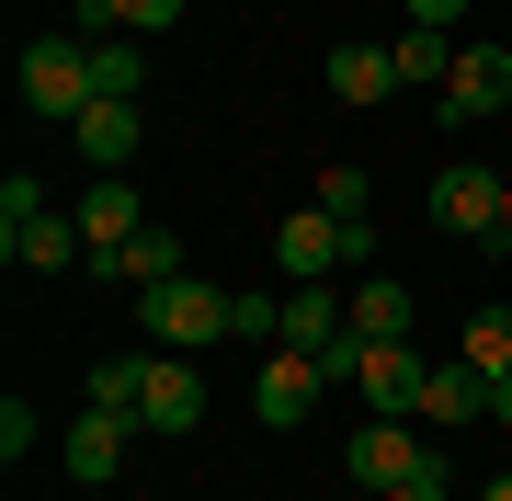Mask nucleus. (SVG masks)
I'll use <instances>...</instances> for the list:
<instances>
[{
	"instance_id": "nucleus-1",
	"label": "nucleus",
	"mask_w": 512,
	"mask_h": 501,
	"mask_svg": "<svg viewBox=\"0 0 512 501\" xmlns=\"http://www.w3.org/2000/svg\"><path fill=\"white\" fill-rule=\"evenodd\" d=\"M137 331L160 342V353L217 342V331H239V297H228V285H205V274H171V285H148V297H137Z\"/></svg>"
},
{
	"instance_id": "nucleus-2",
	"label": "nucleus",
	"mask_w": 512,
	"mask_h": 501,
	"mask_svg": "<svg viewBox=\"0 0 512 501\" xmlns=\"http://www.w3.org/2000/svg\"><path fill=\"white\" fill-rule=\"evenodd\" d=\"M80 103H103L92 92V35H35L23 46V114H57L69 126Z\"/></svg>"
},
{
	"instance_id": "nucleus-3",
	"label": "nucleus",
	"mask_w": 512,
	"mask_h": 501,
	"mask_svg": "<svg viewBox=\"0 0 512 501\" xmlns=\"http://www.w3.org/2000/svg\"><path fill=\"white\" fill-rule=\"evenodd\" d=\"M501 205H512V183L490 160H444L433 171V228H456V240H501Z\"/></svg>"
},
{
	"instance_id": "nucleus-4",
	"label": "nucleus",
	"mask_w": 512,
	"mask_h": 501,
	"mask_svg": "<svg viewBox=\"0 0 512 501\" xmlns=\"http://www.w3.org/2000/svg\"><path fill=\"white\" fill-rule=\"evenodd\" d=\"M274 262H285V285H330V274H353V240H342L330 205H296L274 228Z\"/></svg>"
},
{
	"instance_id": "nucleus-5",
	"label": "nucleus",
	"mask_w": 512,
	"mask_h": 501,
	"mask_svg": "<svg viewBox=\"0 0 512 501\" xmlns=\"http://www.w3.org/2000/svg\"><path fill=\"white\" fill-rule=\"evenodd\" d=\"M444 126H478V114H501L512 103V46H490V35H478V46H456V80H444Z\"/></svg>"
},
{
	"instance_id": "nucleus-6",
	"label": "nucleus",
	"mask_w": 512,
	"mask_h": 501,
	"mask_svg": "<svg viewBox=\"0 0 512 501\" xmlns=\"http://www.w3.org/2000/svg\"><path fill=\"white\" fill-rule=\"evenodd\" d=\"M353 388H365L376 422H421V388H433V365H421L410 342H365V376H353Z\"/></svg>"
},
{
	"instance_id": "nucleus-7",
	"label": "nucleus",
	"mask_w": 512,
	"mask_h": 501,
	"mask_svg": "<svg viewBox=\"0 0 512 501\" xmlns=\"http://www.w3.org/2000/svg\"><path fill=\"white\" fill-rule=\"evenodd\" d=\"M342 467H353V490H376V501H387L399 479H421V467H433V445H421L410 422H365V433H353V456H342Z\"/></svg>"
},
{
	"instance_id": "nucleus-8",
	"label": "nucleus",
	"mask_w": 512,
	"mask_h": 501,
	"mask_svg": "<svg viewBox=\"0 0 512 501\" xmlns=\"http://www.w3.org/2000/svg\"><path fill=\"white\" fill-rule=\"evenodd\" d=\"M319 388H330V376H319V353H274V365H262L251 376V410H262V422H274V433H296V422H308V410H319Z\"/></svg>"
},
{
	"instance_id": "nucleus-9",
	"label": "nucleus",
	"mask_w": 512,
	"mask_h": 501,
	"mask_svg": "<svg viewBox=\"0 0 512 501\" xmlns=\"http://www.w3.org/2000/svg\"><path fill=\"white\" fill-rule=\"evenodd\" d=\"M148 433H194L205 422V376L183 365V353H148V399H137Z\"/></svg>"
},
{
	"instance_id": "nucleus-10",
	"label": "nucleus",
	"mask_w": 512,
	"mask_h": 501,
	"mask_svg": "<svg viewBox=\"0 0 512 501\" xmlns=\"http://www.w3.org/2000/svg\"><path fill=\"white\" fill-rule=\"evenodd\" d=\"M92 274H103V285H126V297H148V285H171V274H183V240H171V228L148 217L126 251H92Z\"/></svg>"
},
{
	"instance_id": "nucleus-11",
	"label": "nucleus",
	"mask_w": 512,
	"mask_h": 501,
	"mask_svg": "<svg viewBox=\"0 0 512 501\" xmlns=\"http://www.w3.org/2000/svg\"><path fill=\"white\" fill-rule=\"evenodd\" d=\"M69 217H80V240H92V251H126L137 228H148V205H137V183H126V171H103V183L80 194Z\"/></svg>"
},
{
	"instance_id": "nucleus-12",
	"label": "nucleus",
	"mask_w": 512,
	"mask_h": 501,
	"mask_svg": "<svg viewBox=\"0 0 512 501\" xmlns=\"http://www.w3.org/2000/svg\"><path fill=\"white\" fill-rule=\"evenodd\" d=\"M126 433H137V422H114V410H80L69 445H57V456H69V479H80V490H103L114 467H126Z\"/></svg>"
},
{
	"instance_id": "nucleus-13",
	"label": "nucleus",
	"mask_w": 512,
	"mask_h": 501,
	"mask_svg": "<svg viewBox=\"0 0 512 501\" xmlns=\"http://www.w3.org/2000/svg\"><path fill=\"white\" fill-rule=\"evenodd\" d=\"M285 342H296V353L353 342V297H342V285H296V297H285Z\"/></svg>"
},
{
	"instance_id": "nucleus-14",
	"label": "nucleus",
	"mask_w": 512,
	"mask_h": 501,
	"mask_svg": "<svg viewBox=\"0 0 512 501\" xmlns=\"http://www.w3.org/2000/svg\"><path fill=\"white\" fill-rule=\"evenodd\" d=\"M421 422H433V433H456V422H490V376H478L467 353H456V365H433V388H421Z\"/></svg>"
},
{
	"instance_id": "nucleus-15",
	"label": "nucleus",
	"mask_w": 512,
	"mask_h": 501,
	"mask_svg": "<svg viewBox=\"0 0 512 501\" xmlns=\"http://www.w3.org/2000/svg\"><path fill=\"white\" fill-rule=\"evenodd\" d=\"M69 137H80V160H92V171H126V160H137V103H80Z\"/></svg>"
},
{
	"instance_id": "nucleus-16",
	"label": "nucleus",
	"mask_w": 512,
	"mask_h": 501,
	"mask_svg": "<svg viewBox=\"0 0 512 501\" xmlns=\"http://www.w3.org/2000/svg\"><path fill=\"white\" fill-rule=\"evenodd\" d=\"M0 251H12L23 274H57V262H92V240H80V217H57V205H46V217H23V228H12Z\"/></svg>"
},
{
	"instance_id": "nucleus-17",
	"label": "nucleus",
	"mask_w": 512,
	"mask_h": 501,
	"mask_svg": "<svg viewBox=\"0 0 512 501\" xmlns=\"http://www.w3.org/2000/svg\"><path fill=\"white\" fill-rule=\"evenodd\" d=\"M387 69H399V92L410 80L444 92V80H456V35H444V23H399V35H387Z\"/></svg>"
},
{
	"instance_id": "nucleus-18",
	"label": "nucleus",
	"mask_w": 512,
	"mask_h": 501,
	"mask_svg": "<svg viewBox=\"0 0 512 501\" xmlns=\"http://www.w3.org/2000/svg\"><path fill=\"white\" fill-rule=\"evenodd\" d=\"M353 331L365 342H410V285L399 274H353Z\"/></svg>"
},
{
	"instance_id": "nucleus-19",
	"label": "nucleus",
	"mask_w": 512,
	"mask_h": 501,
	"mask_svg": "<svg viewBox=\"0 0 512 501\" xmlns=\"http://www.w3.org/2000/svg\"><path fill=\"white\" fill-rule=\"evenodd\" d=\"M183 0H80V35H171Z\"/></svg>"
},
{
	"instance_id": "nucleus-20",
	"label": "nucleus",
	"mask_w": 512,
	"mask_h": 501,
	"mask_svg": "<svg viewBox=\"0 0 512 501\" xmlns=\"http://www.w3.org/2000/svg\"><path fill=\"white\" fill-rule=\"evenodd\" d=\"M330 92H342V103H387V92H399L387 46H330Z\"/></svg>"
},
{
	"instance_id": "nucleus-21",
	"label": "nucleus",
	"mask_w": 512,
	"mask_h": 501,
	"mask_svg": "<svg viewBox=\"0 0 512 501\" xmlns=\"http://www.w3.org/2000/svg\"><path fill=\"white\" fill-rule=\"evenodd\" d=\"M137 399H148V353H103V365H92V410L137 422ZM137 433H148V422H137Z\"/></svg>"
},
{
	"instance_id": "nucleus-22",
	"label": "nucleus",
	"mask_w": 512,
	"mask_h": 501,
	"mask_svg": "<svg viewBox=\"0 0 512 501\" xmlns=\"http://www.w3.org/2000/svg\"><path fill=\"white\" fill-rule=\"evenodd\" d=\"M92 92H103V103H137V92H148L137 35H92Z\"/></svg>"
},
{
	"instance_id": "nucleus-23",
	"label": "nucleus",
	"mask_w": 512,
	"mask_h": 501,
	"mask_svg": "<svg viewBox=\"0 0 512 501\" xmlns=\"http://www.w3.org/2000/svg\"><path fill=\"white\" fill-rule=\"evenodd\" d=\"M467 365L478 376H512V308H478L467 319Z\"/></svg>"
},
{
	"instance_id": "nucleus-24",
	"label": "nucleus",
	"mask_w": 512,
	"mask_h": 501,
	"mask_svg": "<svg viewBox=\"0 0 512 501\" xmlns=\"http://www.w3.org/2000/svg\"><path fill=\"white\" fill-rule=\"evenodd\" d=\"M308 205H330V217H365V171H353V160H330Z\"/></svg>"
},
{
	"instance_id": "nucleus-25",
	"label": "nucleus",
	"mask_w": 512,
	"mask_h": 501,
	"mask_svg": "<svg viewBox=\"0 0 512 501\" xmlns=\"http://www.w3.org/2000/svg\"><path fill=\"white\" fill-rule=\"evenodd\" d=\"M23 217H46V183H35V171H12V183H0V240H12Z\"/></svg>"
},
{
	"instance_id": "nucleus-26",
	"label": "nucleus",
	"mask_w": 512,
	"mask_h": 501,
	"mask_svg": "<svg viewBox=\"0 0 512 501\" xmlns=\"http://www.w3.org/2000/svg\"><path fill=\"white\" fill-rule=\"evenodd\" d=\"M35 433H46L35 410H23V399H0V467H23V456H35Z\"/></svg>"
},
{
	"instance_id": "nucleus-27",
	"label": "nucleus",
	"mask_w": 512,
	"mask_h": 501,
	"mask_svg": "<svg viewBox=\"0 0 512 501\" xmlns=\"http://www.w3.org/2000/svg\"><path fill=\"white\" fill-rule=\"evenodd\" d=\"M387 501H456V467L433 456V467H421V479H399V490H387Z\"/></svg>"
},
{
	"instance_id": "nucleus-28",
	"label": "nucleus",
	"mask_w": 512,
	"mask_h": 501,
	"mask_svg": "<svg viewBox=\"0 0 512 501\" xmlns=\"http://www.w3.org/2000/svg\"><path fill=\"white\" fill-rule=\"evenodd\" d=\"M399 12H410V23H444V35H456V23H467V0H399Z\"/></svg>"
},
{
	"instance_id": "nucleus-29",
	"label": "nucleus",
	"mask_w": 512,
	"mask_h": 501,
	"mask_svg": "<svg viewBox=\"0 0 512 501\" xmlns=\"http://www.w3.org/2000/svg\"><path fill=\"white\" fill-rule=\"evenodd\" d=\"M490 422H512V376H490Z\"/></svg>"
},
{
	"instance_id": "nucleus-30",
	"label": "nucleus",
	"mask_w": 512,
	"mask_h": 501,
	"mask_svg": "<svg viewBox=\"0 0 512 501\" xmlns=\"http://www.w3.org/2000/svg\"><path fill=\"white\" fill-rule=\"evenodd\" d=\"M478 501H512V479H478Z\"/></svg>"
},
{
	"instance_id": "nucleus-31",
	"label": "nucleus",
	"mask_w": 512,
	"mask_h": 501,
	"mask_svg": "<svg viewBox=\"0 0 512 501\" xmlns=\"http://www.w3.org/2000/svg\"><path fill=\"white\" fill-rule=\"evenodd\" d=\"M490 251H512V205H501V240H490Z\"/></svg>"
},
{
	"instance_id": "nucleus-32",
	"label": "nucleus",
	"mask_w": 512,
	"mask_h": 501,
	"mask_svg": "<svg viewBox=\"0 0 512 501\" xmlns=\"http://www.w3.org/2000/svg\"><path fill=\"white\" fill-rule=\"evenodd\" d=\"M330 501H376V490H330Z\"/></svg>"
}]
</instances>
